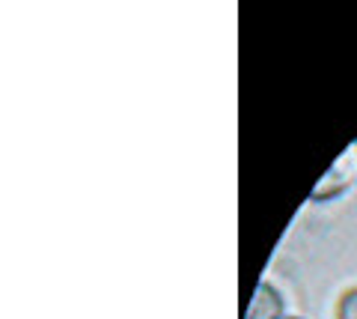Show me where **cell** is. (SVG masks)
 <instances>
[{"instance_id":"obj_2","label":"cell","mask_w":357,"mask_h":319,"mask_svg":"<svg viewBox=\"0 0 357 319\" xmlns=\"http://www.w3.org/2000/svg\"><path fill=\"white\" fill-rule=\"evenodd\" d=\"M331 182H333V194H340L345 185H349V170H345V161H340L337 168H333L325 179L319 182V188H316V197L321 200V197H328V191H331Z\"/></svg>"},{"instance_id":"obj_3","label":"cell","mask_w":357,"mask_h":319,"mask_svg":"<svg viewBox=\"0 0 357 319\" xmlns=\"http://www.w3.org/2000/svg\"><path fill=\"white\" fill-rule=\"evenodd\" d=\"M337 319H357V287H349L337 299Z\"/></svg>"},{"instance_id":"obj_5","label":"cell","mask_w":357,"mask_h":319,"mask_svg":"<svg viewBox=\"0 0 357 319\" xmlns=\"http://www.w3.org/2000/svg\"><path fill=\"white\" fill-rule=\"evenodd\" d=\"M354 156H357V147H354Z\"/></svg>"},{"instance_id":"obj_1","label":"cell","mask_w":357,"mask_h":319,"mask_svg":"<svg viewBox=\"0 0 357 319\" xmlns=\"http://www.w3.org/2000/svg\"><path fill=\"white\" fill-rule=\"evenodd\" d=\"M280 313H283V295L271 283H259L244 319H280Z\"/></svg>"},{"instance_id":"obj_4","label":"cell","mask_w":357,"mask_h":319,"mask_svg":"<svg viewBox=\"0 0 357 319\" xmlns=\"http://www.w3.org/2000/svg\"><path fill=\"white\" fill-rule=\"evenodd\" d=\"M286 319H295V316H286Z\"/></svg>"}]
</instances>
